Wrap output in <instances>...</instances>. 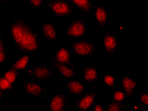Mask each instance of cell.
Returning <instances> with one entry per match:
<instances>
[{
	"instance_id": "obj_25",
	"label": "cell",
	"mask_w": 148,
	"mask_h": 111,
	"mask_svg": "<svg viewBox=\"0 0 148 111\" xmlns=\"http://www.w3.org/2000/svg\"><path fill=\"white\" fill-rule=\"evenodd\" d=\"M31 5L35 10H38L44 6V1L45 0H26Z\"/></svg>"
},
{
	"instance_id": "obj_20",
	"label": "cell",
	"mask_w": 148,
	"mask_h": 111,
	"mask_svg": "<svg viewBox=\"0 0 148 111\" xmlns=\"http://www.w3.org/2000/svg\"><path fill=\"white\" fill-rule=\"evenodd\" d=\"M102 79L106 88L112 91L115 88V77L112 72H105L102 74Z\"/></svg>"
},
{
	"instance_id": "obj_5",
	"label": "cell",
	"mask_w": 148,
	"mask_h": 111,
	"mask_svg": "<svg viewBox=\"0 0 148 111\" xmlns=\"http://www.w3.org/2000/svg\"><path fill=\"white\" fill-rule=\"evenodd\" d=\"M20 89L23 95L30 100L38 97L41 102L45 101L47 95L51 92V90L47 86L42 85L41 83L30 81L28 82L19 81L18 83Z\"/></svg>"
},
{
	"instance_id": "obj_4",
	"label": "cell",
	"mask_w": 148,
	"mask_h": 111,
	"mask_svg": "<svg viewBox=\"0 0 148 111\" xmlns=\"http://www.w3.org/2000/svg\"><path fill=\"white\" fill-rule=\"evenodd\" d=\"M27 74L30 81L43 83L51 82L55 78L54 69L48 64L42 65L39 63H34L29 67Z\"/></svg>"
},
{
	"instance_id": "obj_16",
	"label": "cell",
	"mask_w": 148,
	"mask_h": 111,
	"mask_svg": "<svg viewBox=\"0 0 148 111\" xmlns=\"http://www.w3.org/2000/svg\"><path fill=\"white\" fill-rule=\"evenodd\" d=\"M32 55L29 54V53H26V54H22V56L13 62L10 65L9 68L16 70L18 72H21L27 69L29 65L30 61L32 59Z\"/></svg>"
},
{
	"instance_id": "obj_21",
	"label": "cell",
	"mask_w": 148,
	"mask_h": 111,
	"mask_svg": "<svg viewBox=\"0 0 148 111\" xmlns=\"http://www.w3.org/2000/svg\"><path fill=\"white\" fill-rule=\"evenodd\" d=\"M3 76H4L8 81H10L12 84H13V85H15V84L17 83L18 81L19 72L16 71V70L9 68L6 70H5V72L3 73Z\"/></svg>"
},
{
	"instance_id": "obj_3",
	"label": "cell",
	"mask_w": 148,
	"mask_h": 111,
	"mask_svg": "<svg viewBox=\"0 0 148 111\" xmlns=\"http://www.w3.org/2000/svg\"><path fill=\"white\" fill-rule=\"evenodd\" d=\"M48 6L56 21H58L62 16L74 18L81 13L69 0H49Z\"/></svg>"
},
{
	"instance_id": "obj_2",
	"label": "cell",
	"mask_w": 148,
	"mask_h": 111,
	"mask_svg": "<svg viewBox=\"0 0 148 111\" xmlns=\"http://www.w3.org/2000/svg\"><path fill=\"white\" fill-rule=\"evenodd\" d=\"M69 48L72 57H94L101 49V44L97 41L79 39L71 40Z\"/></svg>"
},
{
	"instance_id": "obj_8",
	"label": "cell",
	"mask_w": 148,
	"mask_h": 111,
	"mask_svg": "<svg viewBox=\"0 0 148 111\" xmlns=\"http://www.w3.org/2000/svg\"><path fill=\"white\" fill-rule=\"evenodd\" d=\"M71 97V95L67 92H59L53 93L49 98L48 104L49 110L52 111L65 110L66 103Z\"/></svg>"
},
{
	"instance_id": "obj_14",
	"label": "cell",
	"mask_w": 148,
	"mask_h": 111,
	"mask_svg": "<svg viewBox=\"0 0 148 111\" xmlns=\"http://www.w3.org/2000/svg\"><path fill=\"white\" fill-rule=\"evenodd\" d=\"M70 57H72L69 47L62 46L56 52L50 57V61L64 63L68 65H74V63L70 60Z\"/></svg>"
},
{
	"instance_id": "obj_26",
	"label": "cell",
	"mask_w": 148,
	"mask_h": 111,
	"mask_svg": "<svg viewBox=\"0 0 148 111\" xmlns=\"http://www.w3.org/2000/svg\"><path fill=\"white\" fill-rule=\"evenodd\" d=\"M140 103L144 107L148 106V95L146 92H140L139 93Z\"/></svg>"
},
{
	"instance_id": "obj_9",
	"label": "cell",
	"mask_w": 148,
	"mask_h": 111,
	"mask_svg": "<svg viewBox=\"0 0 148 111\" xmlns=\"http://www.w3.org/2000/svg\"><path fill=\"white\" fill-rule=\"evenodd\" d=\"M120 45V39L115 33L106 31L103 35V48L105 53L110 56L115 55Z\"/></svg>"
},
{
	"instance_id": "obj_1",
	"label": "cell",
	"mask_w": 148,
	"mask_h": 111,
	"mask_svg": "<svg viewBox=\"0 0 148 111\" xmlns=\"http://www.w3.org/2000/svg\"><path fill=\"white\" fill-rule=\"evenodd\" d=\"M7 31L13 48L22 55H33L45 46V42L40 38L39 32L34 23L24 17L15 16L9 22Z\"/></svg>"
},
{
	"instance_id": "obj_29",
	"label": "cell",
	"mask_w": 148,
	"mask_h": 111,
	"mask_svg": "<svg viewBox=\"0 0 148 111\" xmlns=\"http://www.w3.org/2000/svg\"><path fill=\"white\" fill-rule=\"evenodd\" d=\"M5 49H6V45L5 42L4 38L1 35H0V50Z\"/></svg>"
},
{
	"instance_id": "obj_6",
	"label": "cell",
	"mask_w": 148,
	"mask_h": 111,
	"mask_svg": "<svg viewBox=\"0 0 148 111\" xmlns=\"http://www.w3.org/2000/svg\"><path fill=\"white\" fill-rule=\"evenodd\" d=\"M89 30V26L84 21L70 18L69 25L65 28V35L70 40L82 39Z\"/></svg>"
},
{
	"instance_id": "obj_23",
	"label": "cell",
	"mask_w": 148,
	"mask_h": 111,
	"mask_svg": "<svg viewBox=\"0 0 148 111\" xmlns=\"http://www.w3.org/2000/svg\"><path fill=\"white\" fill-rule=\"evenodd\" d=\"M15 88V85H13L10 82L6 79L4 76H0V89L3 92L8 91V92H12Z\"/></svg>"
},
{
	"instance_id": "obj_24",
	"label": "cell",
	"mask_w": 148,
	"mask_h": 111,
	"mask_svg": "<svg viewBox=\"0 0 148 111\" xmlns=\"http://www.w3.org/2000/svg\"><path fill=\"white\" fill-rule=\"evenodd\" d=\"M9 60V54L7 49L0 50V69Z\"/></svg>"
},
{
	"instance_id": "obj_31",
	"label": "cell",
	"mask_w": 148,
	"mask_h": 111,
	"mask_svg": "<svg viewBox=\"0 0 148 111\" xmlns=\"http://www.w3.org/2000/svg\"><path fill=\"white\" fill-rule=\"evenodd\" d=\"M12 1V0H0V6H3L5 3Z\"/></svg>"
},
{
	"instance_id": "obj_19",
	"label": "cell",
	"mask_w": 148,
	"mask_h": 111,
	"mask_svg": "<svg viewBox=\"0 0 148 111\" xmlns=\"http://www.w3.org/2000/svg\"><path fill=\"white\" fill-rule=\"evenodd\" d=\"M112 99L116 102L122 103L127 107V104L131 101V97L122 90H113Z\"/></svg>"
},
{
	"instance_id": "obj_12",
	"label": "cell",
	"mask_w": 148,
	"mask_h": 111,
	"mask_svg": "<svg viewBox=\"0 0 148 111\" xmlns=\"http://www.w3.org/2000/svg\"><path fill=\"white\" fill-rule=\"evenodd\" d=\"M96 94L95 92L84 93L82 96L80 97L79 100H77L74 102V107L75 110L87 111L89 110L95 103Z\"/></svg>"
},
{
	"instance_id": "obj_11",
	"label": "cell",
	"mask_w": 148,
	"mask_h": 111,
	"mask_svg": "<svg viewBox=\"0 0 148 111\" xmlns=\"http://www.w3.org/2000/svg\"><path fill=\"white\" fill-rule=\"evenodd\" d=\"M64 85L72 97H80L85 93L84 83L75 78L65 79Z\"/></svg>"
},
{
	"instance_id": "obj_28",
	"label": "cell",
	"mask_w": 148,
	"mask_h": 111,
	"mask_svg": "<svg viewBox=\"0 0 148 111\" xmlns=\"http://www.w3.org/2000/svg\"><path fill=\"white\" fill-rule=\"evenodd\" d=\"M93 110L103 111L105 110V107H104V105L101 102H96L93 107Z\"/></svg>"
},
{
	"instance_id": "obj_27",
	"label": "cell",
	"mask_w": 148,
	"mask_h": 111,
	"mask_svg": "<svg viewBox=\"0 0 148 111\" xmlns=\"http://www.w3.org/2000/svg\"><path fill=\"white\" fill-rule=\"evenodd\" d=\"M127 107H129L130 109L132 111H139L141 110V106L139 103H136V102H132L130 101L129 103L127 104Z\"/></svg>"
},
{
	"instance_id": "obj_30",
	"label": "cell",
	"mask_w": 148,
	"mask_h": 111,
	"mask_svg": "<svg viewBox=\"0 0 148 111\" xmlns=\"http://www.w3.org/2000/svg\"><path fill=\"white\" fill-rule=\"evenodd\" d=\"M4 98H5L4 92H3V91L0 89V103H1L2 102H3Z\"/></svg>"
},
{
	"instance_id": "obj_10",
	"label": "cell",
	"mask_w": 148,
	"mask_h": 111,
	"mask_svg": "<svg viewBox=\"0 0 148 111\" xmlns=\"http://www.w3.org/2000/svg\"><path fill=\"white\" fill-rule=\"evenodd\" d=\"M47 64L52 67L54 70H56L60 73V76H62L65 79L76 78L77 77H78L81 74L80 72L77 71L75 67V64H64V63L50 61V60H49Z\"/></svg>"
},
{
	"instance_id": "obj_15",
	"label": "cell",
	"mask_w": 148,
	"mask_h": 111,
	"mask_svg": "<svg viewBox=\"0 0 148 111\" xmlns=\"http://www.w3.org/2000/svg\"><path fill=\"white\" fill-rule=\"evenodd\" d=\"M121 87L124 92L131 98L136 95L135 89L140 86V84L134 78L130 76H122L120 78Z\"/></svg>"
},
{
	"instance_id": "obj_7",
	"label": "cell",
	"mask_w": 148,
	"mask_h": 111,
	"mask_svg": "<svg viewBox=\"0 0 148 111\" xmlns=\"http://www.w3.org/2000/svg\"><path fill=\"white\" fill-rule=\"evenodd\" d=\"M40 28L46 41L50 46L54 48L59 39V32L55 23L49 20L48 17L44 16L40 22Z\"/></svg>"
},
{
	"instance_id": "obj_22",
	"label": "cell",
	"mask_w": 148,
	"mask_h": 111,
	"mask_svg": "<svg viewBox=\"0 0 148 111\" xmlns=\"http://www.w3.org/2000/svg\"><path fill=\"white\" fill-rule=\"evenodd\" d=\"M104 107L105 110L106 111H122L125 110V106L122 103L112 100V102L106 103Z\"/></svg>"
},
{
	"instance_id": "obj_18",
	"label": "cell",
	"mask_w": 148,
	"mask_h": 111,
	"mask_svg": "<svg viewBox=\"0 0 148 111\" xmlns=\"http://www.w3.org/2000/svg\"><path fill=\"white\" fill-rule=\"evenodd\" d=\"M73 5L78 8L80 12L90 16L94 10L95 3L93 0H69Z\"/></svg>"
},
{
	"instance_id": "obj_13",
	"label": "cell",
	"mask_w": 148,
	"mask_h": 111,
	"mask_svg": "<svg viewBox=\"0 0 148 111\" xmlns=\"http://www.w3.org/2000/svg\"><path fill=\"white\" fill-rule=\"evenodd\" d=\"M83 78L86 82L90 83L101 82V78L99 67L92 66L89 62H86L83 71Z\"/></svg>"
},
{
	"instance_id": "obj_17",
	"label": "cell",
	"mask_w": 148,
	"mask_h": 111,
	"mask_svg": "<svg viewBox=\"0 0 148 111\" xmlns=\"http://www.w3.org/2000/svg\"><path fill=\"white\" fill-rule=\"evenodd\" d=\"M93 11L95 12L96 21L99 26H106L110 15V12L106 6L101 5L95 6Z\"/></svg>"
}]
</instances>
